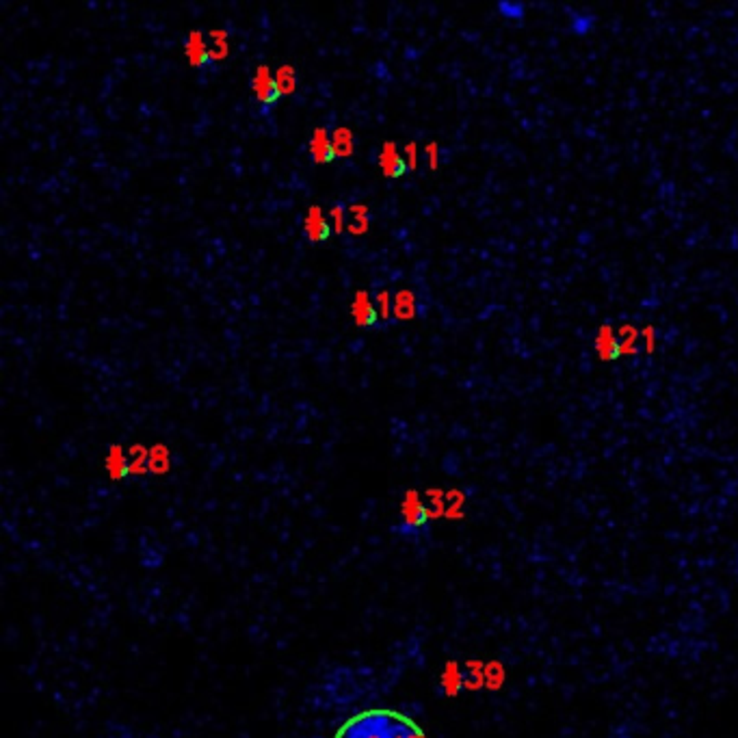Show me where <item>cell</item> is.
Segmentation results:
<instances>
[{
    "label": "cell",
    "instance_id": "cell-22",
    "mask_svg": "<svg viewBox=\"0 0 738 738\" xmlns=\"http://www.w3.org/2000/svg\"><path fill=\"white\" fill-rule=\"evenodd\" d=\"M593 26V18H574V31H576L578 35H585L587 31H589Z\"/></svg>",
    "mask_w": 738,
    "mask_h": 738
},
{
    "label": "cell",
    "instance_id": "cell-3",
    "mask_svg": "<svg viewBox=\"0 0 738 738\" xmlns=\"http://www.w3.org/2000/svg\"><path fill=\"white\" fill-rule=\"evenodd\" d=\"M351 317L355 321V325L360 327H371L377 323L379 312L375 308V302L371 299V293L368 291H355L353 299H351Z\"/></svg>",
    "mask_w": 738,
    "mask_h": 738
},
{
    "label": "cell",
    "instance_id": "cell-16",
    "mask_svg": "<svg viewBox=\"0 0 738 738\" xmlns=\"http://www.w3.org/2000/svg\"><path fill=\"white\" fill-rule=\"evenodd\" d=\"M330 217H332L334 232H336V234H343V232L347 230V223H345V206H343V204H336V206L330 210Z\"/></svg>",
    "mask_w": 738,
    "mask_h": 738
},
{
    "label": "cell",
    "instance_id": "cell-13",
    "mask_svg": "<svg viewBox=\"0 0 738 738\" xmlns=\"http://www.w3.org/2000/svg\"><path fill=\"white\" fill-rule=\"evenodd\" d=\"M275 85L282 95H291L297 91V67L293 63H282L275 70Z\"/></svg>",
    "mask_w": 738,
    "mask_h": 738
},
{
    "label": "cell",
    "instance_id": "cell-15",
    "mask_svg": "<svg viewBox=\"0 0 738 738\" xmlns=\"http://www.w3.org/2000/svg\"><path fill=\"white\" fill-rule=\"evenodd\" d=\"M375 308L379 312V319L381 321H388L390 314H392V297L388 291H379L375 295Z\"/></svg>",
    "mask_w": 738,
    "mask_h": 738
},
{
    "label": "cell",
    "instance_id": "cell-9",
    "mask_svg": "<svg viewBox=\"0 0 738 738\" xmlns=\"http://www.w3.org/2000/svg\"><path fill=\"white\" fill-rule=\"evenodd\" d=\"M418 312L416 304V293L409 288H401L392 299V314L399 321H412Z\"/></svg>",
    "mask_w": 738,
    "mask_h": 738
},
{
    "label": "cell",
    "instance_id": "cell-8",
    "mask_svg": "<svg viewBox=\"0 0 738 738\" xmlns=\"http://www.w3.org/2000/svg\"><path fill=\"white\" fill-rule=\"evenodd\" d=\"M595 353L600 360L611 362L619 358V338L611 325H602L595 334Z\"/></svg>",
    "mask_w": 738,
    "mask_h": 738
},
{
    "label": "cell",
    "instance_id": "cell-18",
    "mask_svg": "<svg viewBox=\"0 0 738 738\" xmlns=\"http://www.w3.org/2000/svg\"><path fill=\"white\" fill-rule=\"evenodd\" d=\"M425 156H427V165L429 169H440V143L437 141H429L425 145Z\"/></svg>",
    "mask_w": 738,
    "mask_h": 738
},
{
    "label": "cell",
    "instance_id": "cell-17",
    "mask_svg": "<svg viewBox=\"0 0 738 738\" xmlns=\"http://www.w3.org/2000/svg\"><path fill=\"white\" fill-rule=\"evenodd\" d=\"M403 156H405V162H407V169L416 171L418 169V143L416 141H407L403 145Z\"/></svg>",
    "mask_w": 738,
    "mask_h": 738
},
{
    "label": "cell",
    "instance_id": "cell-5",
    "mask_svg": "<svg viewBox=\"0 0 738 738\" xmlns=\"http://www.w3.org/2000/svg\"><path fill=\"white\" fill-rule=\"evenodd\" d=\"M379 169L388 177H401L407 171L405 156L399 152V145L390 139L384 141V145L379 149Z\"/></svg>",
    "mask_w": 738,
    "mask_h": 738
},
{
    "label": "cell",
    "instance_id": "cell-6",
    "mask_svg": "<svg viewBox=\"0 0 738 738\" xmlns=\"http://www.w3.org/2000/svg\"><path fill=\"white\" fill-rule=\"evenodd\" d=\"M310 154H312L314 162H319V165H323V162H332V160L336 158L334 143H332V134L327 132V128L317 126V128L312 130V136H310Z\"/></svg>",
    "mask_w": 738,
    "mask_h": 738
},
{
    "label": "cell",
    "instance_id": "cell-19",
    "mask_svg": "<svg viewBox=\"0 0 738 738\" xmlns=\"http://www.w3.org/2000/svg\"><path fill=\"white\" fill-rule=\"evenodd\" d=\"M498 9H500L507 18H511V20H522V18H524V11H526V7H524L522 3H502Z\"/></svg>",
    "mask_w": 738,
    "mask_h": 738
},
{
    "label": "cell",
    "instance_id": "cell-1",
    "mask_svg": "<svg viewBox=\"0 0 738 738\" xmlns=\"http://www.w3.org/2000/svg\"><path fill=\"white\" fill-rule=\"evenodd\" d=\"M334 738H427V734L412 717L399 710L371 708L347 719Z\"/></svg>",
    "mask_w": 738,
    "mask_h": 738
},
{
    "label": "cell",
    "instance_id": "cell-14",
    "mask_svg": "<svg viewBox=\"0 0 738 738\" xmlns=\"http://www.w3.org/2000/svg\"><path fill=\"white\" fill-rule=\"evenodd\" d=\"M210 37V61H223L230 54V42H227V31L225 29H210L208 31Z\"/></svg>",
    "mask_w": 738,
    "mask_h": 738
},
{
    "label": "cell",
    "instance_id": "cell-7",
    "mask_svg": "<svg viewBox=\"0 0 738 738\" xmlns=\"http://www.w3.org/2000/svg\"><path fill=\"white\" fill-rule=\"evenodd\" d=\"M184 54L186 61L193 67H201L206 61H210V48L206 46V39L199 29H190L184 39Z\"/></svg>",
    "mask_w": 738,
    "mask_h": 738
},
{
    "label": "cell",
    "instance_id": "cell-2",
    "mask_svg": "<svg viewBox=\"0 0 738 738\" xmlns=\"http://www.w3.org/2000/svg\"><path fill=\"white\" fill-rule=\"evenodd\" d=\"M251 91L262 104H275L282 93L275 85V76H273L271 67L267 63H258L251 74Z\"/></svg>",
    "mask_w": 738,
    "mask_h": 738
},
{
    "label": "cell",
    "instance_id": "cell-20",
    "mask_svg": "<svg viewBox=\"0 0 738 738\" xmlns=\"http://www.w3.org/2000/svg\"><path fill=\"white\" fill-rule=\"evenodd\" d=\"M641 343H643V349H645L650 355L656 351V330H654L652 325H648V327H643V330H641Z\"/></svg>",
    "mask_w": 738,
    "mask_h": 738
},
{
    "label": "cell",
    "instance_id": "cell-4",
    "mask_svg": "<svg viewBox=\"0 0 738 738\" xmlns=\"http://www.w3.org/2000/svg\"><path fill=\"white\" fill-rule=\"evenodd\" d=\"M304 232H306V236L312 243H323V241L330 238V234L334 232V227H330V223H327V219L323 214V208L319 206V204H312V206L306 210V214H304Z\"/></svg>",
    "mask_w": 738,
    "mask_h": 738
},
{
    "label": "cell",
    "instance_id": "cell-10",
    "mask_svg": "<svg viewBox=\"0 0 738 738\" xmlns=\"http://www.w3.org/2000/svg\"><path fill=\"white\" fill-rule=\"evenodd\" d=\"M336 158H349L355 152V136L349 126H336L332 132Z\"/></svg>",
    "mask_w": 738,
    "mask_h": 738
},
{
    "label": "cell",
    "instance_id": "cell-11",
    "mask_svg": "<svg viewBox=\"0 0 738 738\" xmlns=\"http://www.w3.org/2000/svg\"><path fill=\"white\" fill-rule=\"evenodd\" d=\"M351 221L347 223V232L355 236H362L371 230V219H368V206L366 204H351L349 206Z\"/></svg>",
    "mask_w": 738,
    "mask_h": 738
},
{
    "label": "cell",
    "instance_id": "cell-21",
    "mask_svg": "<svg viewBox=\"0 0 738 738\" xmlns=\"http://www.w3.org/2000/svg\"><path fill=\"white\" fill-rule=\"evenodd\" d=\"M502 680H504V672H502V665H498V663L489 665V687H494V689H500V687H502Z\"/></svg>",
    "mask_w": 738,
    "mask_h": 738
},
{
    "label": "cell",
    "instance_id": "cell-12",
    "mask_svg": "<svg viewBox=\"0 0 738 738\" xmlns=\"http://www.w3.org/2000/svg\"><path fill=\"white\" fill-rule=\"evenodd\" d=\"M617 338H619V358H626V355H635L639 351V343H641V332L632 325H622L617 330Z\"/></svg>",
    "mask_w": 738,
    "mask_h": 738
}]
</instances>
